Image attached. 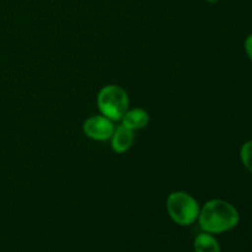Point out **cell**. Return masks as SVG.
Here are the masks:
<instances>
[{"label": "cell", "mask_w": 252, "mask_h": 252, "mask_svg": "<svg viewBox=\"0 0 252 252\" xmlns=\"http://www.w3.org/2000/svg\"><path fill=\"white\" fill-rule=\"evenodd\" d=\"M97 106L102 116L111 121H121L129 106L128 94L118 85L103 86L97 95Z\"/></svg>", "instance_id": "3957f363"}, {"label": "cell", "mask_w": 252, "mask_h": 252, "mask_svg": "<svg viewBox=\"0 0 252 252\" xmlns=\"http://www.w3.org/2000/svg\"><path fill=\"white\" fill-rule=\"evenodd\" d=\"M170 218L179 225H191L198 219L199 204L194 197L182 191L172 192L166 198Z\"/></svg>", "instance_id": "7a4b0ae2"}, {"label": "cell", "mask_w": 252, "mask_h": 252, "mask_svg": "<svg viewBox=\"0 0 252 252\" xmlns=\"http://www.w3.org/2000/svg\"><path fill=\"white\" fill-rule=\"evenodd\" d=\"M111 140H112V149L121 154V153L127 152L132 147L133 142H134V134L129 128L125 127V126H118L117 128H115Z\"/></svg>", "instance_id": "5b68a950"}, {"label": "cell", "mask_w": 252, "mask_h": 252, "mask_svg": "<svg viewBox=\"0 0 252 252\" xmlns=\"http://www.w3.org/2000/svg\"><path fill=\"white\" fill-rule=\"evenodd\" d=\"M121 121H122V126L134 132V130L142 129L149 123V113L143 108H132L123 115Z\"/></svg>", "instance_id": "8992f818"}, {"label": "cell", "mask_w": 252, "mask_h": 252, "mask_svg": "<svg viewBox=\"0 0 252 252\" xmlns=\"http://www.w3.org/2000/svg\"><path fill=\"white\" fill-rule=\"evenodd\" d=\"M207 1H209V2H217V1H218V0H207Z\"/></svg>", "instance_id": "30bf717a"}, {"label": "cell", "mask_w": 252, "mask_h": 252, "mask_svg": "<svg viewBox=\"0 0 252 252\" xmlns=\"http://www.w3.org/2000/svg\"><path fill=\"white\" fill-rule=\"evenodd\" d=\"M193 248L196 252H221L218 240L214 238L213 234L206 233V231L196 236Z\"/></svg>", "instance_id": "52a82bcc"}, {"label": "cell", "mask_w": 252, "mask_h": 252, "mask_svg": "<svg viewBox=\"0 0 252 252\" xmlns=\"http://www.w3.org/2000/svg\"><path fill=\"white\" fill-rule=\"evenodd\" d=\"M199 226L209 234H221L235 228L240 221L238 209L224 199H211L198 214Z\"/></svg>", "instance_id": "6da1fadb"}, {"label": "cell", "mask_w": 252, "mask_h": 252, "mask_svg": "<svg viewBox=\"0 0 252 252\" xmlns=\"http://www.w3.org/2000/svg\"><path fill=\"white\" fill-rule=\"evenodd\" d=\"M240 158L244 166L252 174V139L243 144L240 149Z\"/></svg>", "instance_id": "ba28073f"}, {"label": "cell", "mask_w": 252, "mask_h": 252, "mask_svg": "<svg viewBox=\"0 0 252 252\" xmlns=\"http://www.w3.org/2000/svg\"><path fill=\"white\" fill-rule=\"evenodd\" d=\"M83 130L86 137L90 139L103 142V140L111 139L115 132V126H113V121L105 116H91L84 122Z\"/></svg>", "instance_id": "277c9868"}, {"label": "cell", "mask_w": 252, "mask_h": 252, "mask_svg": "<svg viewBox=\"0 0 252 252\" xmlns=\"http://www.w3.org/2000/svg\"><path fill=\"white\" fill-rule=\"evenodd\" d=\"M244 48H245V52L246 54H248L249 59L252 62V33L246 37L245 43H244Z\"/></svg>", "instance_id": "9c48e42d"}]
</instances>
